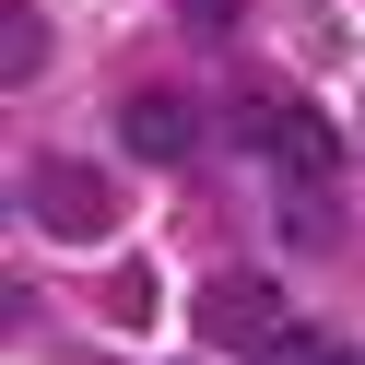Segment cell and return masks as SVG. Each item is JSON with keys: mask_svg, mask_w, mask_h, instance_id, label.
Instances as JSON below:
<instances>
[{"mask_svg": "<svg viewBox=\"0 0 365 365\" xmlns=\"http://www.w3.org/2000/svg\"><path fill=\"white\" fill-rule=\"evenodd\" d=\"M236 142L259 153L283 189H330V177H341V130L318 118V106H294V95H247L236 106Z\"/></svg>", "mask_w": 365, "mask_h": 365, "instance_id": "1", "label": "cell"}, {"mask_svg": "<svg viewBox=\"0 0 365 365\" xmlns=\"http://www.w3.org/2000/svg\"><path fill=\"white\" fill-rule=\"evenodd\" d=\"M118 142L142 153V165H189V153H200V106L189 95H130L118 106Z\"/></svg>", "mask_w": 365, "mask_h": 365, "instance_id": "2", "label": "cell"}, {"mask_svg": "<svg viewBox=\"0 0 365 365\" xmlns=\"http://www.w3.org/2000/svg\"><path fill=\"white\" fill-rule=\"evenodd\" d=\"M24 200H36V224H48V236H106V189H95V177L36 165V177H24Z\"/></svg>", "mask_w": 365, "mask_h": 365, "instance_id": "3", "label": "cell"}, {"mask_svg": "<svg viewBox=\"0 0 365 365\" xmlns=\"http://www.w3.org/2000/svg\"><path fill=\"white\" fill-rule=\"evenodd\" d=\"M200 318H212L224 341H236V330H259V354L283 341V318H271V294H259V283H212V294H200Z\"/></svg>", "mask_w": 365, "mask_h": 365, "instance_id": "4", "label": "cell"}, {"mask_svg": "<svg viewBox=\"0 0 365 365\" xmlns=\"http://www.w3.org/2000/svg\"><path fill=\"white\" fill-rule=\"evenodd\" d=\"M0 59H12V71H0V83H36V71H48V24H36L24 0L0 12Z\"/></svg>", "mask_w": 365, "mask_h": 365, "instance_id": "5", "label": "cell"}, {"mask_svg": "<svg viewBox=\"0 0 365 365\" xmlns=\"http://www.w3.org/2000/svg\"><path fill=\"white\" fill-rule=\"evenodd\" d=\"M259 365H330V330H283V341H271Z\"/></svg>", "mask_w": 365, "mask_h": 365, "instance_id": "6", "label": "cell"}, {"mask_svg": "<svg viewBox=\"0 0 365 365\" xmlns=\"http://www.w3.org/2000/svg\"><path fill=\"white\" fill-rule=\"evenodd\" d=\"M330 365H365V354H341V341H330Z\"/></svg>", "mask_w": 365, "mask_h": 365, "instance_id": "7", "label": "cell"}]
</instances>
